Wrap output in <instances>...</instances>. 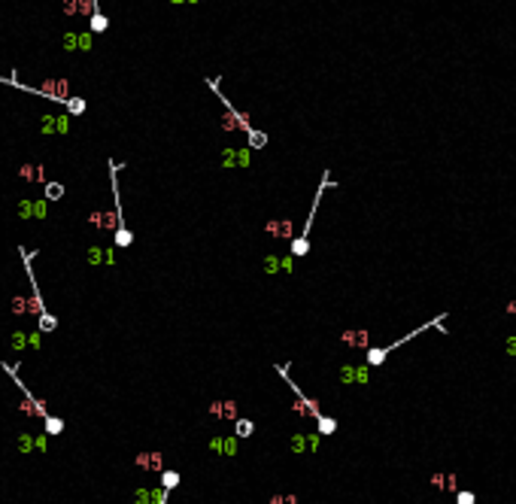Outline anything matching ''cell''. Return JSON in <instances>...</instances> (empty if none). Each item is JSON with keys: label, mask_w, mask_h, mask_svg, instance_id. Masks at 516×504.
<instances>
[{"label": "cell", "mask_w": 516, "mask_h": 504, "mask_svg": "<svg viewBox=\"0 0 516 504\" xmlns=\"http://www.w3.org/2000/svg\"><path fill=\"white\" fill-rule=\"evenodd\" d=\"M444 322H447V313H440L437 319H431V322H425V325L413 328L410 334H404V337H398V340H395V343H389V346H371V350H367V359H364V365H367V368H377V365H383V362L389 359V353H395L398 346H404L407 340H413L416 334H422V331H428V328H440ZM440 331H444V328H440Z\"/></svg>", "instance_id": "1"}, {"label": "cell", "mask_w": 516, "mask_h": 504, "mask_svg": "<svg viewBox=\"0 0 516 504\" xmlns=\"http://www.w3.org/2000/svg\"><path fill=\"white\" fill-rule=\"evenodd\" d=\"M0 368H3V374H9L12 377V383L21 389V395H24V401L18 404V410L21 413H27V419H46L49 416V410H46V401L43 398H36L27 386H24V380L18 377V365H9V362H0Z\"/></svg>", "instance_id": "2"}, {"label": "cell", "mask_w": 516, "mask_h": 504, "mask_svg": "<svg viewBox=\"0 0 516 504\" xmlns=\"http://www.w3.org/2000/svg\"><path fill=\"white\" fill-rule=\"evenodd\" d=\"M328 185H334V182H331V173L325 170V173H322V182H319V191H316V198H313V210H310V216H307V222H304V228H301V234L291 240V258H301V255H307V252H310V231H313V219H316V210H319V201H322V191H325Z\"/></svg>", "instance_id": "3"}, {"label": "cell", "mask_w": 516, "mask_h": 504, "mask_svg": "<svg viewBox=\"0 0 516 504\" xmlns=\"http://www.w3.org/2000/svg\"><path fill=\"white\" fill-rule=\"evenodd\" d=\"M276 374H279V377H282V380L288 383V389L294 392V401H291V410H294V413H298V416H304V419H319V416H322V410H319V404H316V401H313L310 395H304V392H301V386H298V383H294V380L288 377V365H285V362H282V365H276Z\"/></svg>", "instance_id": "4"}, {"label": "cell", "mask_w": 516, "mask_h": 504, "mask_svg": "<svg viewBox=\"0 0 516 504\" xmlns=\"http://www.w3.org/2000/svg\"><path fill=\"white\" fill-rule=\"evenodd\" d=\"M18 255H21V261H24V270H27V283H30V298H27V316H36V319H40V316L46 313V304H43V295H40V289H36V280H33V267H30V261H33V252H27L24 246H18Z\"/></svg>", "instance_id": "5"}, {"label": "cell", "mask_w": 516, "mask_h": 504, "mask_svg": "<svg viewBox=\"0 0 516 504\" xmlns=\"http://www.w3.org/2000/svg\"><path fill=\"white\" fill-rule=\"evenodd\" d=\"M134 465L146 474H164V453L161 450H140L134 456Z\"/></svg>", "instance_id": "6"}, {"label": "cell", "mask_w": 516, "mask_h": 504, "mask_svg": "<svg viewBox=\"0 0 516 504\" xmlns=\"http://www.w3.org/2000/svg\"><path fill=\"white\" fill-rule=\"evenodd\" d=\"M207 413L216 416V419H222V422H237L240 419V404L237 401H210L207 404Z\"/></svg>", "instance_id": "7"}, {"label": "cell", "mask_w": 516, "mask_h": 504, "mask_svg": "<svg viewBox=\"0 0 516 504\" xmlns=\"http://www.w3.org/2000/svg\"><path fill=\"white\" fill-rule=\"evenodd\" d=\"M61 46L67 49V52H88L91 46H94V36L88 33V30H82V33H73V30H67L64 33V40H61Z\"/></svg>", "instance_id": "8"}, {"label": "cell", "mask_w": 516, "mask_h": 504, "mask_svg": "<svg viewBox=\"0 0 516 504\" xmlns=\"http://www.w3.org/2000/svg\"><path fill=\"white\" fill-rule=\"evenodd\" d=\"M264 231L273 237V240H294V222L291 219H270L267 225H264Z\"/></svg>", "instance_id": "9"}, {"label": "cell", "mask_w": 516, "mask_h": 504, "mask_svg": "<svg viewBox=\"0 0 516 504\" xmlns=\"http://www.w3.org/2000/svg\"><path fill=\"white\" fill-rule=\"evenodd\" d=\"M61 9H64V15H88V18L94 12H100L97 0H64Z\"/></svg>", "instance_id": "10"}, {"label": "cell", "mask_w": 516, "mask_h": 504, "mask_svg": "<svg viewBox=\"0 0 516 504\" xmlns=\"http://www.w3.org/2000/svg\"><path fill=\"white\" fill-rule=\"evenodd\" d=\"M261 270L264 274H291L294 270V258L291 255H267L264 258V264H261Z\"/></svg>", "instance_id": "11"}, {"label": "cell", "mask_w": 516, "mask_h": 504, "mask_svg": "<svg viewBox=\"0 0 516 504\" xmlns=\"http://www.w3.org/2000/svg\"><path fill=\"white\" fill-rule=\"evenodd\" d=\"M18 176H21L24 182H36V185H46V182H49L46 167H43V164H36V161H24V164H18Z\"/></svg>", "instance_id": "12"}, {"label": "cell", "mask_w": 516, "mask_h": 504, "mask_svg": "<svg viewBox=\"0 0 516 504\" xmlns=\"http://www.w3.org/2000/svg\"><path fill=\"white\" fill-rule=\"evenodd\" d=\"M340 340L346 346H352V350H371V334H367V328H346L340 334Z\"/></svg>", "instance_id": "13"}, {"label": "cell", "mask_w": 516, "mask_h": 504, "mask_svg": "<svg viewBox=\"0 0 516 504\" xmlns=\"http://www.w3.org/2000/svg\"><path fill=\"white\" fill-rule=\"evenodd\" d=\"M40 131L43 134H70V119L67 115H43Z\"/></svg>", "instance_id": "14"}, {"label": "cell", "mask_w": 516, "mask_h": 504, "mask_svg": "<svg viewBox=\"0 0 516 504\" xmlns=\"http://www.w3.org/2000/svg\"><path fill=\"white\" fill-rule=\"evenodd\" d=\"M210 450L213 453H219V456H237L240 453V441L231 435V438H210Z\"/></svg>", "instance_id": "15"}, {"label": "cell", "mask_w": 516, "mask_h": 504, "mask_svg": "<svg viewBox=\"0 0 516 504\" xmlns=\"http://www.w3.org/2000/svg\"><path fill=\"white\" fill-rule=\"evenodd\" d=\"M222 167H249V149H225L222 152Z\"/></svg>", "instance_id": "16"}, {"label": "cell", "mask_w": 516, "mask_h": 504, "mask_svg": "<svg viewBox=\"0 0 516 504\" xmlns=\"http://www.w3.org/2000/svg\"><path fill=\"white\" fill-rule=\"evenodd\" d=\"M319 450V435H294L291 438V453H316Z\"/></svg>", "instance_id": "17"}, {"label": "cell", "mask_w": 516, "mask_h": 504, "mask_svg": "<svg viewBox=\"0 0 516 504\" xmlns=\"http://www.w3.org/2000/svg\"><path fill=\"white\" fill-rule=\"evenodd\" d=\"M340 380H343V383H367V365H361V368L343 365V368H340Z\"/></svg>", "instance_id": "18"}, {"label": "cell", "mask_w": 516, "mask_h": 504, "mask_svg": "<svg viewBox=\"0 0 516 504\" xmlns=\"http://www.w3.org/2000/svg\"><path fill=\"white\" fill-rule=\"evenodd\" d=\"M431 486L434 489H447V492H459L456 474H431Z\"/></svg>", "instance_id": "19"}, {"label": "cell", "mask_w": 516, "mask_h": 504, "mask_svg": "<svg viewBox=\"0 0 516 504\" xmlns=\"http://www.w3.org/2000/svg\"><path fill=\"white\" fill-rule=\"evenodd\" d=\"M267 140H270V137H267L264 131L252 128V131L246 134V149H264V146H267Z\"/></svg>", "instance_id": "20"}, {"label": "cell", "mask_w": 516, "mask_h": 504, "mask_svg": "<svg viewBox=\"0 0 516 504\" xmlns=\"http://www.w3.org/2000/svg\"><path fill=\"white\" fill-rule=\"evenodd\" d=\"M252 435H255V422H252V419H237V422H234V438H237V441L252 438Z\"/></svg>", "instance_id": "21"}, {"label": "cell", "mask_w": 516, "mask_h": 504, "mask_svg": "<svg viewBox=\"0 0 516 504\" xmlns=\"http://www.w3.org/2000/svg\"><path fill=\"white\" fill-rule=\"evenodd\" d=\"M43 195H46V198H43L46 204L61 201V198H64V185H61V182H46V185H43Z\"/></svg>", "instance_id": "22"}, {"label": "cell", "mask_w": 516, "mask_h": 504, "mask_svg": "<svg viewBox=\"0 0 516 504\" xmlns=\"http://www.w3.org/2000/svg\"><path fill=\"white\" fill-rule=\"evenodd\" d=\"M106 27H109V18H106L103 12H94V15L88 18V33H91V36H94V33H103Z\"/></svg>", "instance_id": "23"}, {"label": "cell", "mask_w": 516, "mask_h": 504, "mask_svg": "<svg viewBox=\"0 0 516 504\" xmlns=\"http://www.w3.org/2000/svg\"><path fill=\"white\" fill-rule=\"evenodd\" d=\"M316 425H319L316 435H334V432H337V419H334V416H325V413L316 419Z\"/></svg>", "instance_id": "24"}, {"label": "cell", "mask_w": 516, "mask_h": 504, "mask_svg": "<svg viewBox=\"0 0 516 504\" xmlns=\"http://www.w3.org/2000/svg\"><path fill=\"white\" fill-rule=\"evenodd\" d=\"M15 447H18V453H21V456L33 453V435H30V432H18V438H15Z\"/></svg>", "instance_id": "25"}, {"label": "cell", "mask_w": 516, "mask_h": 504, "mask_svg": "<svg viewBox=\"0 0 516 504\" xmlns=\"http://www.w3.org/2000/svg\"><path fill=\"white\" fill-rule=\"evenodd\" d=\"M9 310H12L15 316H27V298L24 295H12L9 298Z\"/></svg>", "instance_id": "26"}, {"label": "cell", "mask_w": 516, "mask_h": 504, "mask_svg": "<svg viewBox=\"0 0 516 504\" xmlns=\"http://www.w3.org/2000/svg\"><path fill=\"white\" fill-rule=\"evenodd\" d=\"M9 346H12L15 353H24V350H27V331H12Z\"/></svg>", "instance_id": "27"}, {"label": "cell", "mask_w": 516, "mask_h": 504, "mask_svg": "<svg viewBox=\"0 0 516 504\" xmlns=\"http://www.w3.org/2000/svg\"><path fill=\"white\" fill-rule=\"evenodd\" d=\"M55 328H58V319H55L52 313H43L40 319H36V331H46V334H49V331H55Z\"/></svg>", "instance_id": "28"}, {"label": "cell", "mask_w": 516, "mask_h": 504, "mask_svg": "<svg viewBox=\"0 0 516 504\" xmlns=\"http://www.w3.org/2000/svg\"><path fill=\"white\" fill-rule=\"evenodd\" d=\"M46 435H61L64 432V419L61 416H46Z\"/></svg>", "instance_id": "29"}, {"label": "cell", "mask_w": 516, "mask_h": 504, "mask_svg": "<svg viewBox=\"0 0 516 504\" xmlns=\"http://www.w3.org/2000/svg\"><path fill=\"white\" fill-rule=\"evenodd\" d=\"M161 486H164L167 492H173V489L179 486V471H164V474H161Z\"/></svg>", "instance_id": "30"}, {"label": "cell", "mask_w": 516, "mask_h": 504, "mask_svg": "<svg viewBox=\"0 0 516 504\" xmlns=\"http://www.w3.org/2000/svg\"><path fill=\"white\" fill-rule=\"evenodd\" d=\"M64 106H67L70 115H82V112H85V100H82V97H70Z\"/></svg>", "instance_id": "31"}, {"label": "cell", "mask_w": 516, "mask_h": 504, "mask_svg": "<svg viewBox=\"0 0 516 504\" xmlns=\"http://www.w3.org/2000/svg\"><path fill=\"white\" fill-rule=\"evenodd\" d=\"M88 264H106V249L88 246Z\"/></svg>", "instance_id": "32"}, {"label": "cell", "mask_w": 516, "mask_h": 504, "mask_svg": "<svg viewBox=\"0 0 516 504\" xmlns=\"http://www.w3.org/2000/svg\"><path fill=\"white\" fill-rule=\"evenodd\" d=\"M134 504H152V489H146V486L134 489Z\"/></svg>", "instance_id": "33"}, {"label": "cell", "mask_w": 516, "mask_h": 504, "mask_svg": "<svg viewBox=\"0 0 516 504\" xmlns=\"http://www.w3.org/2000/svg\"><path fill=\"white\" fill-rule=\"evenodd\" d=\"M18 219H33V201H21L18 204Z\"/></svg>", "instance_id": "34"}, {"label": "cell", "mask_w": 516, "mask_h": 504, "mask_svg": "<svg viewBox=\"0 0 516 504\" xmlns=\"http://www.w3.org/2000/svg\"><path fill=\"white\" fill-rule=\"evenodd\" d=\"M270 504H301L298 495H270Z\"/></svg>", "instance_id": "35"}, {"label": "cell", "mask_w": 516, "mask_h": 504, "mask_svg": "<svg viewBox=\"0 0 516 504\" xmlns=\"http://www.w3.org/2000/svg\"><path fill=\"white\" fill-rule=\"evenodd\" d=\"M474 501H477V495H474V492H468V489L456 492V504H474Z\"/></svg>", "instance_id": "36"}, {"label": "cell", "mask_w": 516, "mask_h": 504, "mask_svg": "<svg viewBox=\"0 0 516 504\" xmlns=\"http://www.w3.org/2000/svg\"><path fill=\"white\" fill-rule=\"evenodd\" d=\"M46 450H49L46 435H36V438H33V453H46Z\"/></svg>", "instance_id": "37"}, {"label": "cell", "mask_w": 516, "mask_h": 504, "mask_svg": "<svg viewBox=\"0 0 516 504\" xmlns=\"http://www.w3.org/2000/svg\"><path fill=\"white\" fill-rule=\"evenodd\" d=\"M27 346H33V350H40V346H43L40 331H27Z\"/></svg>", "instance_id": "38"}]
</instances>
